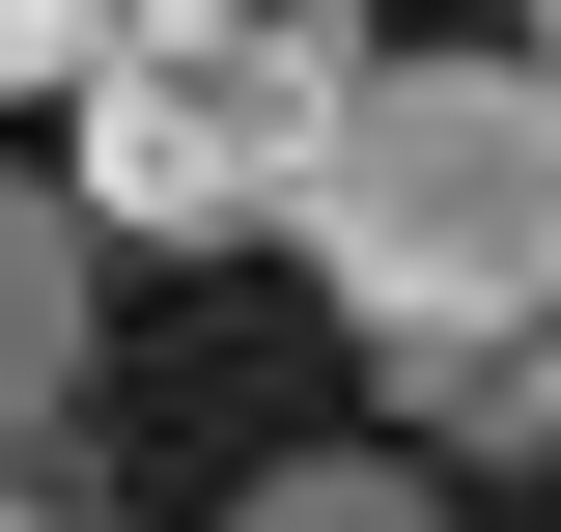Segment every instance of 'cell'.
I'll use <instances>...</instances> for the list:
<instances>
[{
	"instance_id": "7a4b0ae2",
	"label": "cell",
	"mask_w": 561,
	"mask_h": 532,
	"mask_svg": "<svg viewBox=\"0 0 561 532\" xmlns=\"http://www.w3.org/2000/svg\"><path fill=\"white\" fill-rule=\"evenodd\" d=\"M365 57L393 28H337V0H140L57 84V169L113 197V253H253V224H309V140Z\"/></svg>"
},
{
	"instance_id": "277c9868",
	"label": "cell",
	"mask_w": 561,
	"mask_h": 532,
	"mask_svg": "<svg viewBox=\"0 0 561 532\" xmlns=\"http://www.w3.org/2000/svg\"><path fill=\"white\" fill-rule=\"evenodd\" d=\"M225 532H449V476H421V449H280Z\"/></svg>"
},
{
	"instance_id": "52a82bcc",
	"label": "cell",
	"mask_w": 561,
	"mask_h": 532,
	"mask_svg": "<svg viewBox=\"0 0 561 532\" xmlns=\"http://www.w3.org/2000/svg\"><path fill=\"white\" fill-rule=\"evenodd\" d=\"M505 28H534V57H561V0H505Z\"/></svg>"
},
{
	"instance_id": "8992f818",
	"label": "cell",
	"mask_w": 561,
	"mask_h": 532,
	"mask_svg": "<svg viewBox=\"0 0 561 532\" xmlns=\"http://www.w3.org/2000/svg\"><path fill=\"white\" fill-rule=\"evenodd\" d=\"M0 532H140V505H84V476H57V449H28V476H0Z\"/></svg>"
},
{
	"instance_id": "5b68a950",
	"label": "cell",
	"mask_w": 561,
	"mask_h": 532,
	"mask_svg": "<svg viewBox=\"0 0 561 532\" xmlns=\"http://www.w3.org/2000/svg\"><path fill=\"white\" fill-rule=\"evenodd\" d=\"M113 28H140V0H0V113H57V84L113 57Z\"/></svg>"
},
{
	"instance_id": "3957f363",
	"label": "cell",
	"mask_w": 561,
	"mask_h": 532,
	"mask_svg": "<svg viewBox=\"0 0 561 532\" xmlns=\"http://www.w3.org/2000/svg\"><path fill=\"white\" fill-rule=\"evenodd\" d=\"M84 365H113V197L0 140V476L84 420Z\"/></svg>"
},
{
	"instance_id": "6da1fadb",
	"label": "cell",
	"mask_w": 561,
	"mask_h": 532,
	"mask_svg": "<svg viewBox=\"0 0 561 532\" xmlns=\"http://www.w3.org/2000/svg\"><path fill=\"white\" fill-rule=\"evenodd\" d=\"M280 253L337 280V336H393V365L534 336V309H561V57H534V28H421V57H365Z\"/></svg>"
}]
</instances>
